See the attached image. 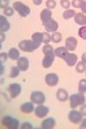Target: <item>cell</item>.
<instances>
[{
  "label": "cell",
  "instance_id": "6da1fadb",
  "mask_svg": "<svg viewBox=\"0 0 86 129\" xmlns=\"http://www.w3.org/2000/svg\"><path fill=\"white\" fill-rule=\"evenodd\" d=\"M18 47L22 51L26 52V53H31V52H34L35 50L38 48L40 45L35 43L31 40H23L20 41L19 44H18Z\"/></svg>",
  "mask_w": 86,
  "mask_h": 129
},
{
  "label": "cell",
  "instance_id": "7a4b0ae2",
  "mask_svg": "<svg viewBox=\"0 0 86 129\" xmlns=\"http://www.w3.org/2000/svg\"><path fill=\"white\" fill-rule=\"evenodd\" d=\"M70 100V107L72 109H76L80 105H83L85 103V97L83 94L78 93V94H72L69 97Z\"/></svg>",
  "mask_w": 86,
  "mask_h": 129
},
{
  "label": "cell",
  "instance_id": "3957f363",
  "mask_svg": "<svg viewBox=\"0 0 86 129\" xmlns=\"http://www.w3.org/2000/svg\"><path fill=\"white\" fill-rule=\"evenodd\" d=\"M13 9L16 10L17 11V13L19 14L22 17H26L30 14V8L28 6L25 5L24 4H22L20 1H16L13 3Z\"/></svg>",
  "mask_w": 86,
  "mask_h": 129
},
{
  "label": "cell",
  "instance_id": "277c9868",
  "mask_svg": "<svg viewBox=\"0 0 86 129\" xmlns=\"http://www.w3.org/2000/svg\"><path fill=\"white\" fill-rule=\"evenodd\" d=\"M1 123L4 126H6L9 129H17L19 127V121H18V120L12 118L11 116H5L2 119Z\"/></svg>",
  "mask_w": 86,
  "mask_h": 129
},
{
  "label": "cell",
  "instance_id": "5b68a950",
  "mask_svg": "<svg viewBox=\"0 0 86 129\" xmlns=\"http://www.w3.org/2000/svg\"><path fill=\"white\" fill-rule=\"evenodd\" d=\"M30 100L35 104L41 105L45 103L46 96L41 91H34L30 95Z\"/></svg>",
  "mask_w": 86,
  "mask_h": 129
},
{
  "label": "cell",
  "instance_id": "8992f818",
  "mask_svg": "<svg viewBox=\"0 0 86 129\" xmlns=\"http://www.w3.org/2000/svg\"><path fill=\"white\" fill-rule=\"evenodd\" d=\"M68 119L72 123L77 124L83 120V114L80 113V111H77V110H72L68 114Z\"/></svg>",
  "mask_w": 86,
  "mask_h": 129
},
{
  "label": "cell",
  "instance_id": "52a82bcc",
  "mask_svg": "<svg viewBox=\"0 0 86 129\" xmlns=\"http://www.w3.org/2000/svg\"><path fill=\"white\" fill-rule=\"evenodd\" d=\"M8 90H9L10 97L11 98H16V97H17L20 95L21 91H22V87H21L19 84H16L15 83V84H10Z\"/></svg>",
  "mask_w": 86,
  "mask_h": 129
},
{
  "label": "cell",
  "instance_id": "ba28073f",
  "mask_svg": "<svg viewBox=\"0 0 86 129\" xmlns=\"http://www.w3.org/2000/svg\"><path fill=\"white\" fill-rule=\"evenodd\" d=\"M43 26L45 27V29L47 30V32L55 33L56 30H58V28H59V23L55 20H53V18L50 19L49 21H47V22H44Z\"/></svg>",
  "mask_w": 86,
  "mask_h": 129
},
{
  "label": "cell",
  "instance_id": "9c48e42d",
  "mask_svg": "<svg viewBox=\"0 0 86 129\" xmlns=\"http://www.w3.org/2000/svg\"><path fill=\"white\" fill-rule=\"evenodd\" d=\"M45 81L48 86H56L59 84V76L56 73H48L46 76Z\"/></svg>",
  "mask_w": 86,
  "mask_h": 129
},
{
  "label": "cell",
  "instance_id": "30bf717a",
  "mask_svg": "<svg viewBox=\"0 0 86 129\" xmlns=\"http://www.w3.org/2000/svg\"><path fill=\"white\" fill-rule=\"evenodd\" d=\"M49 113V109L46 106H43L42 104L39 105L36 109H35V114L37 118H40V119H42V118L45 117L47 114Z\"/></svg>",
  "mask_w": 86,
  "mask_h": 129
},
{
  "label": "cell",
  "instance_id": "8fae6325",
  "mask_svg": "<svg viewBox=\"0 0 86 129\" xmlns=\"http://www.w3.org/2000/svg\"><path fill=\"white\" fill-rule=\"evenodd\" d=\"M29 60L27 57H21L17 60V67L21 72H25L28 69Z\"/></svg>",
  "mask_w": 86,
  "mask_h": 129
},
{
  "label": "cell",
  "instance_id": "7c38bea8",
  "mask_svg": "<svg viewBox=\"0 0 86 129\" xmlns=\"http://www.w3.org/2000/svg\"><path fill=\"white\" fill-rule=\"evenodd\" d=\"M77 46V40L75 37H68L66 40V47L69 51H74Z\"/></svg>",
  "mask_w": 86,
  "mask_h": 129
},
{
  "label": "cell",
  "instance_id": "4fadbf2b",
  "mask_svg": "<svg viewBox=\"0 0 86 129\" xmlns=\"http://www.w3.org/2000/svg\"><path fill=\"white\" fill-rule=\"evenodd\" d=\"M64 60L66 63L68 64L69 66H73L77 64V56L75 53H69L66 57H65Z\"/></svg>",
  "mask_w": 86,
  "mask_h": 129
},
{
  "label": "cell",
  "instance_id": "5bb4252c",
  "mask_svg": "<svg viewBox=\"0 0 86 129\" xmlns=\"http://www.w3.org/2000/svg\"><path fill=\"white\" fill-rule=\"evenodd\" d=\"M56 125V121L53 118H47L44 120L41 123V128L42 129H53Z\"/></svg>",
  "mask_w": 86,
  "mask_h": 129
},
{
  "label": "cell",
  "instance_id": "9a60e30c",
  "mask_svg": "<svg viewBox=\"0 0 86 129\" xmlns=\"http://www.w3.org/2000/svg\"><path fill=\"white\" fill-rule=\"evenodd\" d=\"M10 25L8 22V20L6 19L5 16H0V30L2 33L7 32L10 29Z\"/></svg>",
  "mask_w": 86,
  "mask_h": 129
},
{
  "label": "cell",
  "instance_id": "2e32d148",
  "mask_svg": "<svg viewBox=\"0 0 86 129\" xmlns=\"http://www.w3.org/2000/svg\"><path fill=\"white\" fill-rule=\"evenodd\" d=\"M52 15H53L52 10L47 8V9H44L41 10V14H40V16H41V20L42 21V22L44 23V22L52 19Z\"/></svg>",
  "mask_w": 86,
  "mask_h": 129
},
{
  "label": "cell",
  "instance_id": "e0dca14e",
  "mask_svg": "<svg viewBox=\"0 0 86 129\" xmlns=\"http://www.w3.org/2000/svg\"><path fill=\"white\" fill-rule=\"evenodd\" d=\"M56 97L60 102H66L69 98L68 92L64 89H59L56 93Z\"/></svg>",
  "mask_w": 86,
  "mask_h": 129
},
{
  "label": "cell",
  "instance_id": "ac0fdd59",
  "mask_svg": "<svg viewBox=\"0 0 86 129\" xmlns=\"http://www.w3.org/2000/svg\"><path fill=\"white\" fill-rule=\"evenodd\" d=\"M54 53H55V56L64 59L65 57L69 53V50L67 49L66 47H57V48L54 50Z\"/></svg>",
  "mask_w": 86,
  "mask_h": 129
},
{
  "label": "cell",
  "instance_id": "d6986e66",
  "mask_svg": "<svg viewBox=\"0 0 86 129\" xmlns=\"http://www.w3.org/2000/svg\"><path fill=\"white\" fill-rule=\"evenodd\" d=\"M20 110L24 114H30L34 111V103H25L21 105Z\"/></svg>",
  "mask_w": 86,
  "mask_h": 129
},
{
  "label": "cell",
  "instance_id": "ffe728a7",
  "mask_svg": "<svg viewBox=\"0 0 86 129\" xmlns=\"http://www.w3.org/2000/svg\"><path fill=\"white\" fill-rule=\"evenodd\" d=\"M74 21L77 24L85 26L86 25V16L83 13H77L74 16Z\"/></svg>",
  "mask_w": 86,
  "mask_h": 129
},
{
  "label": "cell",
  "instance_id": "44dd1931",
  "mask_svg": "<svg viewBox=\"0 0 86 129\" xmlns=\"http://www.w3.org/2000/svg\"><path fill=\"white\" fill-rule=\"evenodd\" d=\"M42 52L44 55L47 57H55V53H54V50L53 47L50 45H45L42 48Z\"/></svg>",
  "mask_w": 86,
  "mask_h": 129
},
{
  "label": "cell",
  "instance_id": "7402d4cb",
  "mask_svg": "<svg viewBox=\"0 0 86 129\" xmlns=\"http://www.w3.org/2000/svg\"><path fill=\"white\" fill-rule=\"evenodd\" d=\"M32 41L35 43L41 46V43L43 42V33H40V32L34 33L32 35Z\"/></svg>",
  "mask_w": 86,
  "mask_h": 129
},
{
  "label": "cell",
  "instance_id": "603a6c76",
  "mask_svg": "<svg viewBox=\"0 0 86 129\" xmlns=\"http://www.w3.org/2000/svg\"><path fill=\"white\" fill-rule=\"evenodd\" d=\"M8 55H9V58L12 60H18L20 56V52L18 51L16 48H10L8 52Z\"/></svg>",
  "mask_w": 86,
  "mask_h": 129
},
{
  "label": "cell",
  "instance_id": "cb8c5ba5",
  "mask_svg": "<svg viewBox=\"0 0 86 129\" xmlns=\"http://www.w3.org/2000/svg\"><path fill=\"white\" fill-rule=\"evenodd\" d=\"M54 59L55 57H47V56H44L42 59V66L44 68H49L51 67V66L53 64Z\"/></svg>",
  "mask_w": 86,
  "mask_h": 129
},
{
  "label": "cell",
  "instance_id": "d4e9b609",
  "mask_svg": "<svg viewBox=\"0 0 86 129\" xmlns=\"http://www.w3.org/2000/svg\"><path fill=\"white\" fill-rule=\"evenodd\" d=\"M76 16V11L75 10H66L64 11L63 13V18L65 20H68V19H71V18L74 17Z\"/></svg>",
  "mask_w": 86,
  "mask_h": 129
},
{
  "label": "cell",
  "instance_id": "484cf974",
  "mask_svg": "<svg viewBox=\"0 0 86 129\" xmlns=\"http://www.w3.org/2000/svg\"><path fill=\"white\" fill-rule=\"evenodd\" d=\"M78 92L84 94L86 92V79H81L78 83Z\"/></svg>",
  "mask_w": 86,
  "mask_h": 129
},
{
  "label": "cell",
  "instance_id": "4316f807",
  "mask_svg": "<svg viewBox=\"0 0 86 129\" xmlns=\"http://www.w3.org/2000/svg\"><path fill=\"white\" fill-rule=\"evenodd\" d=\"M20 74V70L17 66H12L11 69H10V78H14L18 77Z\"/></svg>",
  "mask_w": 86,
  "mask_h": 129
},
{
  "label": "cell",
  "instance_id": "83f0119b",
  "mask_svg": "<svg viewBox=\"0 0 86 129\" xmlns=\"http://www.w3.org/2000/svg\"><path fill=\"white\" fill-rule=\"evenodd\" d=\"M85 69H86V64L83 63V61H79L76 64V71L78 73H83V72H85Z\"/></svg>",
  "mask_w": 86,
  "mask_h": 129
},
{
  "label": "cell",
  "instance_id": "f1b7e54d",
  "mask_svg": "<svg viewBox=\"0 0 86 129\" xmlns=\"http://www.w3.org/2000/svg\"><path fill=\"white\" fill-rule=\"evenodd\" d=\"M52 41H53L54 43L60 42V41H62V35L59 32L53 33V35H52Z\"/></svg>",
  "mask_w": 86,
  "mask_h": 129
},
{
  "label": "cell",
  "instance_id": "f546056e",
  "mask_svg": "<svg viewBox=\"0 0 86 129\" xmlns=\"http://www.w3.org/2000/svg\"><path fill=\"white\" fill-rule=\"evenodd\" d=\"M78 35L83 40H86V26H83L82 28H79Z\"/></svg>",
  "mask_w": 86,
  "mask_h": 129
},
{
  "label": "cell",
  "instance_id": "4dcf8cb0",
  "mask_svg": "<svg viewBox=\"0 0 86 129\" xmlns=\"http://www.w3.org/2000/svg\"><path fill=\"white\" fill-rule=\"evenodd\" d=\"M4 14H5V16H11L14 15V9L11 7H7L5 8V10H4Z\"/></svg>",
  "mask_w": 86,
  "mask_h": 129
},
{
  "label": "cell",
  "instance_id": "1f68e13d",
  "mask_svg": "<svg viewBox=\"0 0 86 129\" xmlns=\"http://www.w3.org/2000/svg\"><path fill=\"white\" fill-rule=\"evenodd\" d=\"M52 41V35H50L48 33H43V43L47 45Z\"/></svg>",
  "mask_w": 86,
  "mask_h": 129
},
{
  "label": "cell",
  "instance_id": "d6a6232c",
  "mask_svg": "<svg viewBox=\"0 0 86 129\" xmlns=\"http://www.w3.org/2000/svg\"><path fill=\"white\" fill-rule=\"evenodd\" d=\"M46 5H47V9L49 10H52V9H54L56 6V2L54 0H47L46 2Z\"/></svg>",
  "mask_w": 86,
  "mask_h": 129
},
{
  "label": "cell",
  "instance_id": "836d02e7",
  "mask_svg": "<svg viewBox=\"0 0 86 129\" xmlns=\"http://www.w3.org/2000/svg\"><path fill=\"white\" fill-rule=\"evenodd\" d=\"M60 5H61V6L64 9L68 10L71 6V2L68 1V0H61L60 1Z\"/></svg>",
  "mask_w": 86,
  "mask_h": 129
},
{
  "label": "cell",
  "instance_id": "e575fe53",
  "mask_svg": "<svg viewBox=\"0 0 86 129\" xmlns=\"http://www.w3.org/2000/svg\"><path fill=\"white\" fill-rule=\"evenodd\" d=\"M9 58V55L6 53H0V63L3 64L7 60V59Z\"/></svg>",
  "mask_w": 86,
  "mask_h": 129
},
{
  "label": "cell",
  "instance_id": "d590c367",
  "mask_svg": "<svg viewBox=\"0 0 86 129\" xmlns=\"http://www.w3.org/2000/svg\"><path fill=\"white\" fill-rule=\"evenodd\" d=\"M79 8L82 10V13L86 14V1L83 0H80V5H79Z\"/></svg>",
  "mask_w": 86,
  "mask_h": 129
},
{
  "label": "cell",
  "instance_id": "8d00e7d4",
  "mask_svg": "<svg viewBox=\"0 0 86 129\" xmlns=\"http://www.w3.org/2000/svg\"><path fill=\"white\" fill-rule=\"evenodd\" d=\"M9 3H10L9 0H1V1H0V7L5 10V8L9 7V6H8L9 5Z\"/></svg>",
  "mask_w": 86,
  "mask_h": 129
},
{
  "label": "cell",
  "instance_id": "74e56055",
  "mask_svg": "<svg viewBox=\"0 0 86 129\" xmlns=\"http://www.w3.org/2000/svg\"><path fill=\"white\" fill-rule=\"evenodd\" d=\"M21 128L22 129H32L33 126H32V125L29 123V122H24V123L22 125Z\"/></svg>",
  "mask_w": 86,
  "mask_h": 129
},
{
  "label": "cell",
  "instance_id": "f35d334b",
  "mask_svg": "<svg viewBox=\"0 0 86 129\" xmlns=\"http://www.w3.org/2000/svg\"><path fill=\"white\" fill-rule=\"evenodd\" d=\"M80 113L83 114V116H86V104H83L80 109Z\"/></svg>",
  "mask_w": 86,
  "mask_h": 129
},
{
  "label": "cell",
  "instance_id": "ab89813d",
  "mask_svg": "<svg viewBox=\"0 0 86 129\" xmlns=\"http://www.w3.org/2000/svg\"><path fill=\"white\" fill-rule=\"evenodd\" d=\"M72 3V5L74 6L75 8H79V5H80V0H73Z\"/></svg>",
  "mask_w": 86,
  "mask_h": 129
},
{
  "label": "cell",
  "instance_id": "60d3db41",
  "mask_svg": "<svg viewBox=\"0 0 86 129\" xmlns=\"http://www.w3.org/2000/svg\"><path fill=\"white\" fill-rule=\"evenodd\" d=\"M80 129H86V119L83 120V122H82L80 126Z\"/></svg>",
  "mask_w": 86,
  "mask_h": 129
},
{
  "label": "cell",
  "instance_id": "b9f144b4",
  "mask_svg": "<svg viewBox=\"0 0 86 129\" xmlns=\"http://www.w3.org/2000/svg\"><path fill=\"white\" fill-rule=\"evenodd\" d=\"M82 61L86 64V53H83V55H82Z\"/></svg>",
  "mask_w": 86,
  "mask_h": 129
},
{
  "label": "cell",
  "instance_id": "7bdbcfd3",
  "mask_svg": "<svg viewBox=\"0 0 86 129\" xmlns=\"http://www.w3.org/2000/svg\"><path fill=\"white\" fill-rule=\"evenodd\" d=\"M33 3L35 4V5H40L41 3H42V1H41V0H39V1H37V0H34Z\"/></svg>",
  "mask_w": 86,
  "mask_h": 129
},
{
  "label": "cell",
  "instance_id": "ee69618b",
  "mask_svg": "<svg viewBox=\"0 0 86 129\" xmlns=\"http://www.w3.org/2000/svg\"><path fill=\"white\" fill-rule=\"evenodd\" d=\"M5 40V34H4V33L1 32V40H0V42L2 43Z\"/></svg>",
  "mask_w": 86,
  "mask_h": 129
},
{
  "label": "cell",
  "instance_id": "f6af8a7d",
  "mask_svg": "<svg viewBox=\"0 0 86 129\" xmlns=\"http://www.w3.org/2000/svg\"><path fill=\"white\" fill-rule=\"evenodd\" d=\"M0 67H1V70H0V74L3 75L4 72H5V67H4L3 64H1V66H0Z\"/></svg>",
  "mask_w": 86,
  "mask_h": 129
},
{
  "label": "cell",
  "instance_id": "bcb514c9",
  "mask_svg": "<svg viewBox=\"0 0 86 129\" xmlns=\"http://www.w3.org/2000/svg\"><path fill=\"white\" fill-rule=\"evenodd\" d=\"M85 73H86V69H85Z\"/></svg>",
  "mask_w": 86,
  "mask_h": 129
}]
</instances>
